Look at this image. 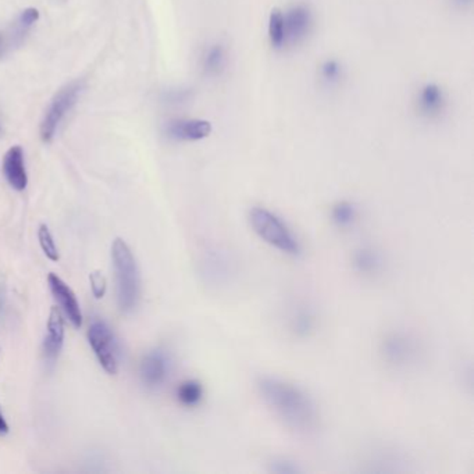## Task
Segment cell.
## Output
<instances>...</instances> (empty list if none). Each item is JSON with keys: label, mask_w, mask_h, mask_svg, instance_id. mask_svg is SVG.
Wrapping results in <instances>:
<instances>
[{"label": "cell", "mask_w": 474, "mask_h": 474, "mask_svg": "<svg viewBox=\"0 0 474 474\" xmlns=\"http://www.w3.org/2000/svg\"><path fill=\"white\" fill-rule=\"evenodd\" d=\"M258 390L264 403L290 429L310 433L317 425V409L312 398L298 386L278 377H262Z\"/></svg>", "instance_id": "6da1fadb"}, {"label": "cell", "mask_w": 474, "mask_h": 474, "mask_svg": "<svg viewBox=\"0 0 474 474\" xmlns=\"http://www.w3.org/2000/svg\"><path fill=\"white\" fill-rule=\"evenodd\" d=\"M112 260L117 282V302L123 312H132L140 298V274L136 259L121 238L112 244Z\"/></svg>", "instance_id": "7a4b0ae2"}, {"label": "cell", "mask_w": 474, "mask_h": 474, "mask_svg": "<svg viewBox=\"0 0 474 474\" xmlns=\"http://www.w3.org/2000/svg\"><path fill=\"white\" fill-rule=\"evenodd\" d=\"M248 220L255 234L271 248L288 256H299L301 244L295 234L271 210L263 206H253L248 213Z\"/></svg>", "instance_id": "3957f363"}, {"label": "cell", "mask_w": 474, "mask_h": 474, "mask_svg": "<svg viewBox=\"0 0 474 474\" xmlns=\"http://www.w3.org/2000/svg\"><path fill=\"white\" fill-rule=\"evenodd\" d=\"M81 92L82 84L79 81H73L55 95L53 101L51 102L49 108H47L40 123L39 132L43 142L53 140L60 123L75 106Z\"/></svg>", "instance_id": "277c9868"}, {"label": "cell", "mask_w": 474, "mask_h": 474, "mask_svg": "<svg viewBox=\"0 0 474 474\" xmlns=\"http://www.w3.org/2000/svg\"><path fill=\"white\" fill-rule=\"evenodd\" d=\"M89 345L103 370L109 374L118 371V347L112 328L103 320H97L88 329Z\"/></svg>", "instance_id": "5b68a950"}, {"label": "cell", "mask_w": 474, "mask_h": 474, "mask_svg": "<svg viewBox=\"0 0 474 474\" xmlns=\"http://www.w3.org/2000/svg\"><path fill=\"white\" fill-rule=\"evenodd\" d=\"M313 12L308 5L299 3L291 6L284 13L286 25V47H294L308 39L313 29Z\"/></svg>", "instance_id": "8992f818"}, {"label": "cell", "mask_w": 474, "mask_h": 474, "mask_svg": "<svg viewBox=\"0 0 474 474\" xmlns=\"http://www.w3.org/2000/svg\"><path fill=\"white\" fill-rule=\"evenodd\" d=\"M170 373V358L162 349H155L144 356L140 363V378L148 388L160 387Z\"/></svg>", "instance_id": "52a82bcc"}, {"label": "cell", "mask_w": 474, "mask_h": 474, "mask_svg": "<svg viewBox=\"0 0 474 474\" xmlns=\"http://www.w3.org/2000/svg\"><path fill=\"white\" fill-rule=\"evenodd\" d=\"M47 284H49V288L53 297L60 303V308L66 313L67 319L71 321V324L75 328H79L82 325L84 317H82L79 302L74 291L55 273H51L49 275H47Z\"/></svg>", "instance_id": "ba28073f"}, {"label": "cell", "mask_w": 474, "mask_h": 474, "mask_svg": "<svg viewBox=\"0 0 474 474\" xmlns=\"http://www.w3.org/2000/svg\"><path fill=\"white\" fill-rule=\"evenodd\" d=\"M213 132V125L202 118H177L166 125V134L175 140H202Z\"/></svg>", "instance_id": "9c48e42d"}, {"label": "cell", "mask_w": 474, "mask_h": 474, "mask_svg": "<svg viewBox=\"0 0 474 474\" xmlns=\"http://www.w3.org/2000/svg\"><path fill=\"white\" fill-rule=\"evenodd\" d=\"M416 105L421 116L427 118H436L447 108L445 90L436 82L424 84L417 92Z\"/></svg>", "instance_id": "30bf717a"}, {"label": "cell", "mask_w": 474, "mask_h": 474, "mask_svg": "<svg viewBox=\"0 0 474 474\" xmlns=\"http://www.w3.org/2000/svg\"><path fill=\"white\" fill-rule=\"evenodd\" d=\"M3 174L9 185L16 191H24L28 185L24 151L21 147H12L3 158Z\"/></svg>", "instance_id": "8fae6325"}, {"label": "cell", "mask_w": 474, "mask_h": 474, "mask_svg": "<svg viewBox=\"0 0 474 474\" xmlns=\"http://www.w3.org/2000/svg\"><path fill=\"white\" fill-rule=\"evenodd\" d=\"M46 328L47 334L43 341V352L46 359L53 362L59 358L64 344V321L62 317V312L56 306L51 309Z\"/></svg>", "instance_id": "7c38bea8"}, {"label": "cell", "mask_w": 474, "mask_h": 474, "mask_svg": "<svg viewBox=\"0 0 474 474\" xmlns=\"http://www.w3.org/2000/svg\"><path fill=\"white\" fill-rule=\"evenodd\" d=\"M227 64V51L221 43L212 45L203 55L202 67L203 71L210 77L220 75Z\"/></svg>", "instance_id": "4fadbf2b"}, {"label": "cell", "mask_w": 474, "mask_h": 474, "mask_svg": "<svg viewBox=\"0 0 474 474\" xmlns=\"http://www.w3.org/2000/svg\"><path fill=\"white\" fill-rule=\"evenodd\" d=\"M269 40L277 51L286 49V25H284V12L273 9L269 16Z\"/></svg>", "instance_id": "5bb4252c"}, {"label": "cell", "mask_w": 474, "mask_h": 474, "mask_svg": "<svg viewBox=\"0 0 474 474\" xmlns=\"http://www.w3.org/2000/svg\"><path fill=\"white\" fill-rule=\"evenodd\" d=\"M412 353V347L409 340L401 336H392L386 342V356L394 362L401 363L406 359H409Z\"/></svg>", "instance_id": "9a60e30c"}, {"label": "cell", "mask_w": 474, "mask_h": 474, "mask_svg": "<svg viewBox=\"0 0 474 474\" xmlns=\"http://www.w3.org/2000/svg\"><path fill=\"white\" fill-rule=\"evenodd\" d=\"M203 397V388L199 382L188 380L179 384L177 390V398L184 406H195Z\"/></svg>", "instance_id": "2e32d148"}, {"label": "cell", "mask_w": 474, "mask_h": 474, "mask_svg": "<svg viewBox=\"0 0 474 474\" xmlns=\"http://www.w3.org/2000/svg\"><path fill=\"white\" fill-rule=\"evenodd\" d=\"M38 240H39V245L43 251V253L46 255V258L52 260V262H59L60 259V253L59 249L56 247L53 235L46 224H40L38 228Z\"/></svg>", "instance_id": "e0dca14e"}, {"label": "cell", "mask_w": 474, "mask_h": 474, "mask_svg": "<svg viewBox=\"0 0 474 474\" xmlns=\"http://www.w3.org/2000/svg\"><path fill=\"white\" fill-rule=\"evenodd\" d=\"M319 73L323 82H325L327 85H336L341 81L344 75V68L338 60L328 59L321 63Z\"/></svg>", "instance_id": "ac0fdd59"}, {"label": "cell", "mask_w": 474, "mask_h": 474, "mask_svg": "<svg viewBox=\"0 0 474 474\" xmlns=\"http://www.w3.org/2000/svg\"><path fill=\"white\" fill-rule=\"evenodd\" d=\"M358 216L356 208L349 203V202H338L334 208L333 212H331V217H333V221L338 225V227H348L351 225L355 219Z\"/></svg>", "instance_id": "d6986e66"}, {"label": "cell", "mask_w": 474, "mask_h": 474, "mask_svg": "<svg viewBox=\"0 0 474 474\" xmlns=\"http://www.w3.org/2000/svg\"><path fill=\"white\" fill-rule=\"evenodd\" d=\"M89 281H90V290L93 297L97 299H102L108 290L105 275L101 271H92L89 274Z\"/></svg>", "instance_id": "ffe728a7"}, {"label": "cell", "mask_w": 474, "mask_h": 474, "mask_svg": "<svg viewBox=\"0 0 474 474\" xmlns=\"http://www.w3.org/2000/svg\"><path fill=\"white\" fill-rule=\"evenodd\" d=\"M356 266L362 270V271H370V270H374L375 264H377V259L375 256L369 252V251H360L358 255H356V260H355Z\"/></svg>", "instance_id": "44dd1931"}, {"label": "cell", "mask_w": 474, "mask_h": 474, "mask_svg": "<svg viewBox=\"0 0 474 474\" xmlns=\"http://www.w3.org/2000/svg\"><path fill=\"white\" fill-rule=\"evenodd\" d=\"M271 471L278 474H294V473H298L299 469L297 467V464H294L292 462L287 459H275L271 463Z\"/></svg>", "instance_id": "7402d4cb"}, {"label": "cell", "mask_w": 474, "mask_h": 474, "mask_svg": "<svg viewBox=\"0 0 474 474\" xmlns=\"http://www.w3.org/2000/svg\"><path fill=\"white\" fill-rule=\"evenodd\" d=\"M39 18V12L34 8H29L27 10L23 12L21 17H20V24L24 27V28H28L31 25H34Z\"/></svg>", "instance_id": "603a6c76"}, {"label": "cell", "mask_w": 474, "mask_h": 474, "mask_svg": "<svg viewBox=\"0 0 474 474\" xmlns=\"http://www.w3.org/2000/svg\"><path fill=\"white\" fill-rule=\"evenodd\" d=\"M9 433V424L2 413V408H0V434H8Z\"/></svg>", "instance_id": "cb8c5ba5"}, {"label": "cell", "mask_w": 474, "mask_h": 474, "mask_svg": "<svg viewBox=\"0 0 474 474\" xmlns=\"http://www.w3.org/2000/svg\"><path fill=\"white\" fill-rule=\"evenodd\" d=\"M459 2H460V3H470L471 0H459Z\"/></svg>", "instance_id": "d4e9b609"}, {"label": "cell", "mask_w": 474, "mask_h": 474, "mask_svg": "<svg viewBox=\"0 0 474 474\" xmlns=\"http://www.w3.org/2000/svg\"><path fill=\"white\" fill-rule=\"evenodd\" d=\"M0 352H2V349H0Z\"/></svg>", "instance_id": "484cf974"}]
</instances>
